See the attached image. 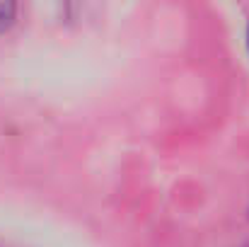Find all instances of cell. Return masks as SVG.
I'll use <instances>...</instances> for the list:
<instances>
[{
	"label": "cell",
	"instance_id": "6da1fadb",
	"mask_svg": "<svg viewBox=\"0 0 249 247\" xmlns=\"http://www.w3.org/2000/svg\"><path fill=\"white\" fill-rule=\"evenodd\" d=\"M15 15H17V5L12 0H0V34L12 27Z\"/></svg>",
	"mask_w": 249,
	"mask_h": 247
},
{
	"label": "cell",
	"instance_id": "7a4b0ae2",
	"mask_svg": "<svg viewBox=\"0 0 249 247\" xmlns=\"http://www.w3.org/2000/svg\"><path fill=\"white\" fill-rule=\"evenodd\" d=\"M240 247H249V243H247V245H240Z\"/></svg>",
	"mask_w": 249,
	"mask_h": 247
},
{
	"label": "cell",
	"instance_id": "3957f363",
	"mask_svg": "<svg viewBox=\"0 0 249 247\" xmlns=\"http://www.w3.org/2000/svg\"><path fill=\"white\" fill-rule=\"evenodd\" d=\"M247 37H249V27H247Z\"/></svg>",
	"mask_w": 249,
	"mask_h": 247
}]
</instances>
